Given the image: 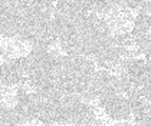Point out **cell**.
<instances>
[{"instance_id": "6da1fadb", "label": "cell", "mask_w": 151, "mask_h": 126, "mask_svg": "<svg viewBox=\"0 0 151 126\" xmlns=\"http://www.w3.org/2000/svg\"><path fill=\"white\" fill-rule=\"evenodd\" d=\"M150 27H151V16L144 14V13H139L137 20H135V26H134L132 34L135 36V39H138L141 36L147 34Z\"/></svg>"}, {"instance_id": "7a4b0ae2", "label": "cell", "mask_w": 151, "mask_h": 126, "mask_svg": "<svg viewBox=\"0 0 151 126\" xmlns=\"http://www.w3.org/2000/svg\"><path fill=\"white\" fill-rule=\"evenodd\" d=\"M147 0H127V6L129 7H141Z\"/></svg>"}]
</instances>
